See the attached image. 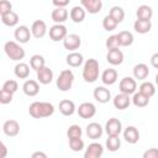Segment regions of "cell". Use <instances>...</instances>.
<instances>
[{
	"instance_id": "7a4b0ae2",
	"label": "cell",
	"mask_w": 158,
	"mask_h": 158,
	"mask_svg": "<svg viewBox=\"0 0 158 158\" xmlns=\"http://www.w3.org/2000/svg\"><path fill=\"white\" fill-rule=\"evenodd\" d=\"M83 79L86 83H95L99 79V62L94 58L85 60L83 67Z\"/></svg>"
},
{
	"instance_id": "5bb4252c",
	"label": "cell",
	"mask_w": 158,
	"mask_h": 158,
	"mask_svg": "<svg viewBox=\"0 0 158 158\" xmlns=\"http://www.w3.org/2000/svg\"><path fill=\"white\" fill-rule=\"evenodd\" d=\"M93 95H94V99H95L98 102H100V104H106V102H109V100L111 99V93H110V90L106 89L105 86H96V88L94 89Z\"/></svg>"
},
{
	"instance_id": "4fadbf2b",
	"label": "cell",
	"mask_w": 158,
	"mask_h": 158,
	"mask_svg": "<svg viewBox=\"0 0 158 158\" xmlns=\"http://www.w3.org/2000/svg\"><path fill=\"white\" fill-rule=\"evenodd\" d=\"M81 6L85 9L89 14H98L102 9V1L101 0H80Z\"/></svg>"
},
{
	"instance_id": "83f0119b",
	"label": "cell",
	"mask_w": 158,
	"mask_h": 158,
	"mask_svg": "<svg viewBox=\"0 0 158 158\" xmlns=\"http://www.w3.org/2000/svg\"><path fill=\"white\" fill-rule=\"evenodd\" d=\"M133 78L138 79V80H144L148 74H149V69L144 63H138L133 67Z\"/></svg>"
},
{
	"instance_id": "7c38bea8",
	"label": "cell",
	"mask_w": 158,
	"mask_h": 158,
	"mask_svg": "<svg viewBox=\"0 0 158 158\" xmlns=\"http://www.w3.org/2000/svg\"><path fill=\"white\" fill-rule=\"evenodd\" d=\"M102 153H104V147L98 142H93L86 147L84 157L85 158H100Z\"/></svg>"
},
{
	"instance_id": "681fc988",
	"label": "cell",
	"mask_w": 158,
	"mask_h": 158,
	"mask_svg": "<svg viewBox=\"0 0 158 158\" xmlns=\"http://www.w3.org/2000/svg\"><path fill=\"white\" fill-rule=\"evenodd\" d=\"M37 157L46 158V157H47V154H46V153H43V152H35V153H32V158H37Z\"/></svg>"
},
{
	"instance_id": "ffe728a7",
	"label": "cell",
	"mask_w": 158,
	"mask_h": 158,
	"mask_svg": "<svg viewBox=\"0 0 158 158\" xmlns=\"http://www.w3.org/2000/svg\"><path fill=\"white\" fill-rule=\"evenodd\" d=\"M123 138L130 144H135L139 139V132L135 126H127L123 131Z\"/></svg>"
},
{
	"instance_id": "f6af8a7d",
	"label": "cell",
	"mask_w": 158,
	"mask_h": 158,
	"mask_svg": "<svg viewBox=\"0 0 158 158\" xmlns=\"http://www.w3.org/2000/svg\"><path fill=\"white\" fill-rule=\"evenodd\" d=\"M143 158H158V149L149 148L143 153Z\"/></svg>"
},
{
	"instance_id": "1f68e13d",
	"label": "cell",
	"mask_w": 158,
	"mask_h": 158,
	"mask_svg": "<svg viewBox=\"0 0 158 158\" xmlns=\"http://www.w3.org/2000/svg\"><path fill=\"white\" fill-rule=\"evenodd\" d=\"M30 67L33 70L38 72L40 69H42L43 67H46V59H44V57L41 56V54H33L30 58Z\"/></svg>"
},
{
	"instance_id": "f35d334b",
	"label": "cell",
	"mask_w": 158,
	"mask_h": 158,
	"mask_svg": "<svg viewBox=\"0 0 158 158\" xmlns=\"http://www.w3.org/2000/svg\"><path fill=\"white\" fill-rule=\"evenodd\" d=\"M69 147L73 152H80L84 148V141L81 139V137L69 138Z\"/></svg>"
},
{
	"instance_id": "7dc6e473",
	"label": "cell",
	"mask_w": 158,
	"mask_h": 158,
	"mask_svg": "<svg viewBox=\"0 0 158 158\" xmlns=\"http://www.w3.org/2000/svg\"><path fill=\"white\" fill-rule=\"evenodd\" d=\"M151 64H152V67H154V68L158 69V53L152 54V57H151Z\"/></svg>"
},
{
	"instance_id": "f1b7e54d",
	"label": "cell",
	"mask_w": 158,
	"mask_h": 158,
	"mask_svg": "<svg viewBox=\"0 0 158 158\" xmlns=\"http://www.w3.org/2000/svg\"><path fill=\"white\" fill-rule=\"evenodd\" d=\"M14 73L19 79H27L30 75V67H28V64L20 62L15 65Z\"/></svg>"
},
{
	"instance_id": "277c9868",
	"label": "cell",
	"mask_w": 158,
	"mask_h": 158,
	"mask_svg": "<svg viewBox=\"0 0 158 158\" xmlns=\"http://www.w3.org/2000/svg\"><path fill=\"white\" fill-rule=\"evenodd\" d=\"M73 81H74V74L70 69H64L59 73L58 78H57V88L60 90V91H68L72 85H73Z\"/></svg>"
},
{
	"instance_id": "c3c4849f",
	"label": "cell",
	"mask_w": 158,
	"mask_h": 158,
	"mask_svg": "<svg viewBox=\"0 0 158 158\" xmlns=\"http://www.w3.org/2000/svg\"><path fill=\"white\" fill-rule=\"evenodd\" d=\"M0 146H1L0 158H5V157H6V154H7V148H6V146H5V143H4V142H1V143H0Z\"/></svg>"
},
{
	"instance_id": "44dd1931",
	"label": "cell",
	"mask_w": 158,
	"mask_h": 158,
	"mask_svg": "<svg viewBox=\"0 0 158 158\" xmlns=\"http://www.w3.org/2000/svg\"><path fill=\"white\" fill-rule=\"evenodd\" d=\"M37 80L38 83L47 85L53 80V72L49 67H43L42 69H40L37 72Z\"/></svg>"
},
{
	"instance_id": "b9f144b4",
	"label": "cell",
	"mask_w": 158,
	"mask_h": 158,
	"mask_svg": "<svg viewBox=\"0 0 158 158\" xmlns=\"http://www.w3.org/2000/svg\"><path fill=\"white\" fill-rule=\"evenodd\" d=\"M2 89L6 90V91H9V93L15 94V93L17 91V89H19V84H17L16 80L10 79V80H6V81L2 84Z\"/></svg>"
},
{
	"instance_id": "8fae6325",
	"label": "cell",
	"mask_w": 158,
	"mask_h": 158,
	"mask_svg": "<svg viewBox=\"0 0 158 158\" xmlns=\"http://www.w3.org/2000/svg\"><path fill=\"white\" fill-rule=\"evenodd\" d=\"M2 131L9 137H16L20 133V125L16 120H7L2 125Z\"/></svg>"
},
{
	"instance_id": "ba28073f",
	"label": "cell",
	"mask_w": 158,
	"mask_h": 158,
	"mask_svg": "<svg viewBox=\"0 0 158 158\" xmlns=\"http://www.w3.org/2000/svg\"><path fill=\"white\" fill-rule=\"evenodd\" d=\"M77 111L81 118H91L96 114V106L93 102H81Z\"/></svg>"
},
{
	"instance_id": "e575fe53",
	"label": "cell",
	"mask_w": 158,
	"mask_h": 158,
	"mask_svg": "<svg viewBox=\"0 0 158 158\" xmlns=\"http://www.w3.org/2000/svg\"><path fill=\"white\" fill-rule=\"evenodd\" d=\"M117 37H118L120 46L122 47H128L133 43V35L130 31H121L117 33Z\"/></svg>"
},
{
	"instance_id": "f546056e",
	"label": "cell",
	"mask_w": 158,
	"mask_h": 158,
	"mask_svg": "<svg viewBox=\"0 0 158 158\" xmlns=\"http://www.w3.org/2000/svg\"><path fill=\"white\" fill-rule=\"evenodd\" d=\"M136 16L138 20H151L153 16V10L148 5H141L136 11Z\"/></svg>"
},
{
	"instance_id": "d6986e66",
	"label": "cell",
	"mask_w": 158,
	"mask_h": 158,
	"mask_svg": "<svg viewBox=\"0 0 158 158\" xmlns=\"http://www.w3.org/2000/svg\"><path fill=\"white\" fill-rule=\"evenodd\" d=\"M22 90L27 96H36L40 93V84L33 79H27L22 85Z\"/></svg>"
},
{
	"instance_id": "30bf717a",
	"label": "cell",
	"mask_w": 158,
	"mask_h": 158,
	"mask_svg": "<svg viewBox=\"0 0 158 158\" xmlns=\"http://www.w3.org/2000/svg\"><path fill=\"white\" fill-rule=\"evenodd\" d=\"M105 131H106L107 135H118L120 136V133L122 131L121 121L118 118H116V117L109 118L106 121V123H105Z\"/></svg>"
},
{
	"instance_id": "d6a6232c",
	"label": "cell",
	"mask_w": 158,
	"mask_h": 158,
	"mask_svg": "<svg viewBox=\"0 0 158 158\" xmlns=\"http://www.w3.org/2000/svg\"><path fill=\"white\" fill-rule=\"evenodd\" d=\"M120 147H121V139H120L118 135H109V137L106 139V148L110 152H116V151H118Z\"/></svg>"
},
{
	"instance_id": "ab89813d",
	"label": "cell",
	"mask_w": 158,
	"mask_h": 158,
	"mask_svg": "<svg viewBox=\"0 0 158 158\" xmlns=\"http://www.w3.org/2000/svg\"><path fill=\"white\" fill-rule=\"evenodd\" d=\"M81 133H83V131H81V128H80L79 125H72V126H69V128H68V131H67L68 138L81 137Z\"/></svg>"
},
{
	"instance_id": "5b68a950",
	"label": "cell",
	"mask_w": 158,
	"mask_h": 158,
	"mask_svg": "<svg viewBox=\"0 0 158 158\" xmlns=\"http://www.w3.org/2000/svg\"><path fill=\"white\" fill-rule=\"evenodd\" d=\"M118 88H120V91L121 93H125V94H135L136 93V89H137V83L135 80V78L132 77H125L121 79L120 84H118Z\"/></svg>"
},
{
	"instance_id": "ac0fdd59",
	"label": "cell",
	"mask_w": 158,
	"mask_h": 158,
	"mask_svg": "<svg viewBox=\"0 0 158 158\" xmlns=\"http://www.w3.org/2000/svg\"><path fill=\"white\" fill-rule=\"evenodd\" d=\"M31 32L35 38H42L47 33V25L42 20H36L31 26Z\"/></svg>"
},
{
	"instance_id": "60d3db41",
	"label": "cell",
	"mask_w": 158,
	"mask_h": 158,
	"mask_svg": "<svg viewBox=\"0 0 158 158\" xmlns=\"http://www.w3.org/2000/svg\"><path fill=\"white\" fill-rule=\"evenodd\" d=\"M105 44H106V48H107V49L120 48V47H121V46H120V42H118V37H117V35H112V36L107 37Z\"/></svg>"
},
{
	"instance_id": "cb8c5ba5",
	"label": "cell",
	"mask_w": 158,
	"mask_h": 158,
	"mask_svg": "<svg viewBox=\"0 0 158 158\" xmlns=\"http://www.w3.org/2000/svg\"><path fill=\"white\" fill-rule=\"evenodd\" d=\"M77 107H75V104L72 101V100H68V99H64L59 102V111L63 116H72L74 112H75Z\"/></svg>"
},
{
	"instance_id": "f907efd6",
	"label": "cell",
	"mask_w": 158,
	"mask_h": 158,
	"mask_svg": "<svg viewBox=\"0 0 158 158\" xmlns=\"http://www.w3.org/2000/svg\"><path fill=\"white\" fill-rule=\"evenodd\" d=\"M156 84H157V86H158V74L156 75Z\"/></svg>"
},
{
	"instance_id": "bcb514c9",
	"label": "cell",
	"mask_w": 158,
	"mask_h": 158,
	"mask_svg": "<svg viewBox=\"0 0 158 158\" xmlns=\"http://www.w3.org/2000/svg\"><path fill=\"white\" fill-rule=\"evenodd\" d=\"M69 1H70V0H52L53 5H54L56 7H65V6L69 4Z\"/></svg>"
},
{
	"instance_id": "2e32d148",
	"label": "cell",
	"mask_w": 158,
	"mask_h": 158,
	"mask_svg": "<svg viewBox=\"0 0 158 158\" xmlns=\"http://www.w3.org/2000/svg\"><path fill=\"white\" fill-rule=\"evenodd\" d=\"M106 60L111 64V65H120L123 62V53L121 52V49L118 48H112L109 49L107 54H106Z\"/></svg>"
},
{
	"instance_id": "603a6c76",
	"label": "cell",
	"mask_w": 158,
	"mask_h": 158,
	"mask_svg": "<svg viewBox=\"0 0 158 158\" xmlns=\"http://www.w3.org/2000/svg\"><path fill=\"white\" fill-rule=\"evenodd\" d=\"M101 81L105 85H112L117 81V72L114 68H107L101 74Z\"/></svg>"
},
{
	"instance_id": "4dcf8cb0",
	"label": "cell",
	"mask_w": 158,
	"mask_h": 158,
	"mask_svg": "<svg viewBox=\"0 0 158 158\" xmlns=\"http://www.w3.org/2000/svg\"><path fill=\"white\" fill-rule=\"evenodd\" d=\"M132 104L136 107H146L149 104V98L147 95H144L143 93H141V91L135 93L133 96H132Z\"/></svg>"
},
{
	"instance_id": "8d00e7d4",
	"label": "cell",
	"mask_w": 158,
	"mask_h": 158,
	"mask_svg": "<svg viewBox=\"0 0 158 158\" xmlns=\"http://www.w3.org/2000/svg\"><path fill=\"white\" fill-rule=\"evenodd\" d=\"M139 91L143 93L144 95H147L148 98H152L154 94H156V86L151 81H143L141 85H139Z\"/></svg>"
},
{
	"instance_id": "7402d4cb",
	"label": "cell",
	"mask_w": 158,
	"mask_h": 158,
	"mask_svg": "<svg viewBox=\"0 0 158 158\" xmlns=\"http://www.w3.org/2000/svg\"><path fill=\"white\" fill-rule=\"evenodd\" d=\"M65 62L69 67H73V68H77V67H80L83 63H84V57L81 53L79 52H70L67 58H65Z\"/></svg>"
},
{
	"instance_id": "52a82bcc",
	"label": "cell",
	"mask_w": 158,
	"mask_h": 158,
	"mask_svg": "<svg viewBox=\"0 0 158 158\" xmlns=\"http://www.w3.org/2000/svg\"><path fill=\"white\" fill-rule=\"evenodd\" d=\"M81 44V38L79 35L77 33H70L67 35L65 38L63 40V46L65 49H68L69 52H74L75 49H78Z\"/></svg>"
},
{
	"instance_id": "8992f818",
	"label": "cell",
	"mask_w": 158,
	"mask_h": 158,
	"mask_svg": "<svg viewBox=\"0 0 158 158\" xmlns=\"http://www.w3.org/2000/svg\"><path fill=\"white\" fill-rule=\"evenodd\" d=\"M67 35V27L62 23H56L49 28V38L54 42L63 41Z\"/></svg>"
},
{
	"instance_id": "4316f807",
	"label": "cell",
	"mask_w": 158,
	"mask_h": 158,
	"mask_svg": "<svg viewBox=\"0 0 158 158\" xmlns=\"http://www.w3.org/2000/svg\"><path fill=\"white\" fill-rule=\"evenodd\" d=\"M85 15H86V11L83 6H74L69 12V16H70L72 21L75 22V23L83 22L84 19H85Z\"/></svg>"
},
{
	"instance_id": "9c48e42d",
	"label": "cell",
	"mask_w": 158,
	"mask_h": 158,
	"mask_svg": "<svg viewBox=\"0 0 158 158\" xmlns=\"http://www.w3.org/2000/svg\"><path fill=\"white\" fill-rule=\"evenodd\" d=\"M31 35H32L31 30L25 25H21L19 27H16V30L14 32L15 40L17 42H20V43H27L30 41V38H31Z\"/></svg>"
},
{
	"instance_id": "836d02e7",
	"label": "cell",
	"mask_w": 158,
	"mask_h": 158,
	"mask_svg": "<svg viewBox=\"0 0 158 158\" xmlns=\"http://www.w3.org/2000/svg\"><path fill=\"white\" fill-rule=\"evenodd\" d=\"M1 21L5 26H9V27H14L19 23V15L14 11H10L5 15H1Z\"/></svg>"
},
{
	"instance_id": "d4e9b609",
	"label": "cell",
	"mask_w": 158,
	"mask_h": 158,
	"mask_svg": "<svg viewBox=\"0 0 158 158\" xmlns=\"http://www.w3.org/2000/svg\"><path fill=\"white\" fill-rule=\"evenodd\" d=\"M68 16L69 12L65 7H56L51 14V17L56 23H63L64 21H67Z\"/></svg>"
},
{
	"instance_id": "7bdbcfd3",
	"label": "cell",
	"mask_w": 158,
	"mask_h": 158,
	"mask_svg": "<svg viewBox=\"0 0 158 158\" xmlns=\"http://www.w3.org/2000/svg\"><path fill=\"white\" fill-rule=\"evenodd\" d=\"M12 93H9V91H6V90H4V89H1V91H0V102L1 104H10L11 101H12Z\"/></svg>"
},
{
	"instance_id": "484cf974",
	"label": "cell",
	"mask_w": 158,
	"mask_h": 158,
	"mask_svg": "<svg viewBox=\"0 0 158 158\" xmlns=\"http://www.w3.org/2000/svg\"><path fill=\"white\" fill-rule=\"evenodd\" d=\"M152 28V22L151 20H136L135 23H133V30L137 32V33H141V35H144V33H148Z\"/></svg>"
},
{
	"instance_id": "74e56055",
	"label": "cell",
	"mask_w": 158,
	"mask_h": 158,
	"mask_svg": "<svg viewBox=\"0 0 158 158\" xmlns=\"http://www.w3.org/2000/svg\"><path fill=\"white\" fill-rule=\"evenodd\" d=\"M117 21L116 20H114L110 15H106L105 17H104V20H102V27H104V30H106V31H114L116 27H117Z\"/></svg>"
},
{
	"instance_id": "6da1fadb",
	"label": "cell",
	"mask_w": 158,
	"mask_h": 158,
	"mask_svg": "<svg viewBox=\"0 0 158 158\" xmlns=\"http://www.w3.org/2000/svg\"><path fill=\"white\" fill-rule=\"evenodd\" d=\"M54 112V106L46 101H33L28 107V114L33 118L49 117Z\"/></svg>"
},
{
	"instance_id": "ee69618b",
	"label": "cell",
	"mask_w": 158,
	"mask_h": 158,
	"mask_svg": "<svg viewBox=\"0 0 158 158\" xmlns=\"http://www.w3.org/2000/svg\"><path fill=\"white\" fill-rule=\"evenodd\" d=\"M10 11H12V4L7 0H1L0 1V15H5Z\"/></svg>"
},
{
	"instance_id": "3957f363",
	"label": "cell",
	"mask_w": 158,
	"mask_h": 158,
	"mask_svg": "<svg viewBox=\"0 0 158 158\" xmlns=\"http://www.w3.org/2000/svg\"><path fill=\"white\" fill-rule=\"evenodd\" d=\"M4 51L6 53V56L11 59V60H21L25 58V49L15 41H7L5 44H4Z\"/></svg>"
},
{
	"instance_id": "9a60e30c",
	"label": "cell",
	"mask_w": 158,
	"mask_h": 158,
	"mask_svg": "<svg viewBox=\"0 0 158 158\" xmlns=\"http://www.w3.org/2000/svg\"><path fill=\"white\" fill-rule=\"evenodd\" d=\"M131 100H132V99L130 98L128 94L120 93V94H117V95L112 99V104H114V106H115L116 109H118V110H125V109H127V107L130 106Z\"/></svg>"
},
{
	"instance_id": "d590c367",
	"label": "cell",
	"mask_w": 158,
	"mask_h": 158,
	"mask_svg": "<svg viewBox=\"0 0 158 158\" xmlns=\"http://www.w3.org/2000/svg\"><path fill=\"white\" fill-rule=\"evenodd\" d=\"M109 15H110L114 20H116L117 23L122 22L123 19H125V11H123V9H122L121 6H112V7L110 9Z\"/></svg>"
},
{
	"instance_id": "e0dca14e",
	"label": "cell",
	"mask_w": 158,
	"mask_h": 158,
	"mask_svg": "<svg viewBox=\"0 0 158 158\" xmlns=\"http://www.w3.org/2000/svg\"><path fill=\"white\" fill-rule=\"evenodd\" d=\"M102 133H104V128L98 122H90L86 126V136L90 139H98L102 136Z\"/></svg>"
}]
</instances>
